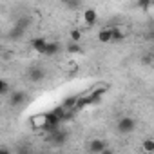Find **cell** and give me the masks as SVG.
<instances>
[{"label":"cell","mask_w":154,"mask_h":154,"mask_svg":"<svg viewBox=\"0 0 154 154\" xmlns=\"http://www.w3.org/2000/svg\"><path fill=\"white\" fill-rule=\"evenodd\" d=\"M67 140H69V132L62 125L58 129H54L53 132H47L45 134V141H49V143H53L56 147H62L63 143H67Z\"/></svg>","instance_id":"cell-1"},{"label":"cell","mask_w":154,"mask_h":154,"mask_svg":"<svg viewBox=\"0 0 154 154\" xmlns=\"http://www.w3.org/2000/svg\"><path fill=\"white\" fill-rule=\"evenodd\" d=\"M116 129H118V132H120V134H131V132L136 129V120H134V118H131V116H123V118H120V120H118Z\"/></svg>","instance_id":"cell-2"},{"label":"cell","mask_w":154,"mask_h":154,"mask_svg":"<svg viewBox=\"0 0 154 154\" xmlns=\"http://www.w3.org/2000/svg\"><path fill=\"white\" fill-rule=\"evenodd\" d=\"M87 150L91 152V154H109L111 152V149L107 147V141L105 140H91L89 143H87Z\"/></svg>","instance_id":"cell-3"},{"label":"cell","mask_w":154,"mask_h":154,"mask_svg":"<svg viewBox=\"0 0 154 154\" xmlns=\"http://www.w3.org/2000/svg\"><path fill=\"white\" fill-rule=\"evenodd\" d=\"M8 102H9L11 107H20V105H24L27 102V93L26 91H20V89L11 91L9 96H8Z\"/></svg>","instance_id":"cell-4"},{"label":"cell","mask_w":154,"mask_h":154,"mask_svg":"<svg viewBox=\"0 0 154 154\" xmlns=\"http://www.w3.org/2000/svg\"><path fill=\"white\" fill-rule=\"evenodd\" d=\"M29 123H31V127H33L35 131H42V129L45 127V123H47V114H45V112L35 114V116L29 118Z\"/></svg>","instance_id":"cell-5"},{"label":"cell","mask_w":154,"mask_h":154,"mask_svg":"<svg viewBox=\"0 0 154 154\" xmlns=\"http://www.w3.org/2000/svg\"><path fill=\"white\" fill-rule=\"evenodd\" d=\"M27 76H29V82L38 84V82H42V80L45 78V72H44V69H40V67H31L29 72H27Z\"/></svg>","instance_id":"cell-6"},{"label":"cell","mask_w":154,"mask_h":154,"mask_svg":"<svg viewBox=\"0 0 154 154\" xmlns=\"http://www.w3.org/2000/svg\"><path fill=\"white\" fill-rule=\"evenodd\" d=\"M45 47H47V40H45L44 36H36V38H33V40H31V49H33V51H36V53L44 54Z\"/></svg>","instance_id":"cell-7"},{"label":"cell","mask_w":154,"mask_h":154,"mask_svg":"<svg viewBox=\"0 0 154 154\" xmlns=\"http://www.w3.org/2000/svg\"><path fill=\"white\" fill-rule=\"evenodd\" d=\"M84 20H85L87 26H94L96 20H98V13H96V9H93V8L84 9Z\"/></svg>","instance_id":"cell-8"},{"label":"cell","mask_w":154,"mask_h":154,"mask_svg":"<svg viewBox=\"0 0 154 154\" xmlns=\"http://www.w3.org/2000/svg\"><path fill=\"white\" fill-rule=\"evenodd\" d=\"M98 40H100L102 44L112 42V27H103V29L98 33Z\"/></svg>","instance_id":"cell-9"},{"label":"cell","mask_w":154,"mask_h":154,"mask_svg":"<svg viewBox=\"0 0 154 154\" xmlns=\"http://www.w3.org/2000/svg\"><path fill=\"white\" fill-rule=\"evenodd\" d=\"M60 53V44L58 42H47V47L44 51V56H54Z\"/></svg>","instance_id":"cell-10"},{"label":"cell","mask_w":154,"mask_h":154,"mask_svg":"<svg viewBox=\"0 0 154 154\" xmlns=\"http://www.w3.org/2000/svg\"><path fill=\"white\" fill-rule=\"evenodd\" d=\"M78 98H80V96H67V98L62 102V105H63L65 109H76V105H78Z\"/></svg>","instance_id":"cell-11"},{"label":"cell","mask_w":154,"mask_h":154,"mask_svg":"<svg viewBox=\"0 0 154 154\" xmlns=\"http://www.w3.org/2000/svg\"><path fill=\"white\" fill-rule=\"evenodd\" d=\"M11 93V85L8 80H0V96H9Z\"/></svg>","instance_id":"cell-12"},{"label":"cell","mask_w":154,"mask_h":154,"mask_svg":"<svg viewBox=\"0 0 154 154\" xmlns=\"http://www.w3.org/2000/svg\"><path fill=\"white\" fill-rule=\"evenodd\" d=\"M24 33H26V29H22V27H18V26H13V29L9 31V36H11L13 40H18Z\"/></svg>","instance_id":"cell-13"},{"label":"cell","mask_w":154,"mask_h":154,"mask_svg":"<svg viewBox=\"0 0 154 154\" xmlns=\"http://www.w3.org/2000/svg\"><path fill=\"white\" fill-rule=\"evenodd\" d=\"M125 40V35L120 27H112V42H123Z\"/></svg>","instance_id":"cell-14"},{"label":"cell","mask_w":154,"mask_h":154,"mask_svg":"<svg viewBox=\"0 0 154 154\" xmlns=\"http://www.w3.org/2000/svg\"><path fill=\"white\" fill-rule=\"evenodd\" d=\"M141 149H143L145 152H154V140H152V138L143 140V141H141Z\"/></svg>","instance_id":"cell-15"},{"label":"cell","mask_w":154,"mask_h":154,"mask_svg":"<svg viewBox=\"0 0 154 154\" xmlns=\"http://www.w3.org/2000/svg\"><path fill=\"white\" fill-rule=\"evenodd\" d=\"M69 36H71V42H80L82 40V31L80 29H71Z\"/></svg>","instance_id":"cell-16"},{"label":"cell","mask_w":154,"mask_h":154,"mask_svg":"<svg viewBox=\"0 0 154 154\" xmlns=\"http://www.w3.org/2000/svg\"><path fill=\"white\" fill-rule=\"evenodd\" d=\"M82 6H84V0H71V2L67 4V8L72 9V11H74V9H80Z\"/></svg>","instance_id":"cell-17"},{"label":"cell","mask_w":154,"mask_h":154,"mask_svg":"<svg viewBox=\"0 0 154 154\" xmlns=\"http://www.w3.org/2000/svg\"><path fill=\"white\" fill-rule=\"evenodd\" d=\"M29 18L27 17H24V18H18L17 22H15V26H18V27H22V29H27V26H29Z\"/></svg>","instance_id":"cell-18"},{"label":"cell","mask_w":154,"mask_h":154,"mask_svg":"<svg viewBox=\"0 0 154 154\" xmlns=\"http://www.w3.org/2000/svg\"><path fill=\"white\" fill-rule=\"evenodd\" d=\"M82 49H80V45H78V42H71L69 45H67V53H80Z\"/></svg>","instance_id":"cell-19"},{"label":"cell","mask_w":154,"mask_h":154,"mask_svg":"<svg viewBox=\"0 0 154 154\" xmlns=\"http://www.w3.org/2000/svg\"><path fill=\"white\" fill-rule=\"evenodd\" d=\"M150 4H152V0H138L140 9H149V8H150Z\"/></svg>","instance_id":"cell-20"},{"label":"cell","mask_w":154,"mask_h":154,"mask_svg":"<svg viewBox=\"0 0 154 154\" xmlns=\"http://www.w3.org/2000/svg\"><path fill=\"white\" fill-rule=\"evenodd\" d=\"M60 2H62V4H63V6H67V4H69V2H71V0H60Z\"/></svg>","instance_id":"cell-21"},{"label":"cell","mask_w":154,"mask_h":154,"mask_svg":"<svg viewBox=\"0 0 154 154\" xmlns=\"http://www.w3.org/2000/svg\"><path fill=\"white\" fill-rule=\"evenodd\" d=\"M150 8H152V9H154V0H152V4H150Z\"/></svg>","instance_id":"cell-22"},{"label":"cell","mask_w":154,"mask_h":154,"mask_svg":"<svg viewBox=\"0 0 154 154\" xmlns=\"http://www.w3.org/2000/svg\"><path fill=\"white\" fill-rule=\"evenodd\" d=\"M152 40H154V35H152Z\"/></svg>","instance_id":"cell-23"}]
</instances>
